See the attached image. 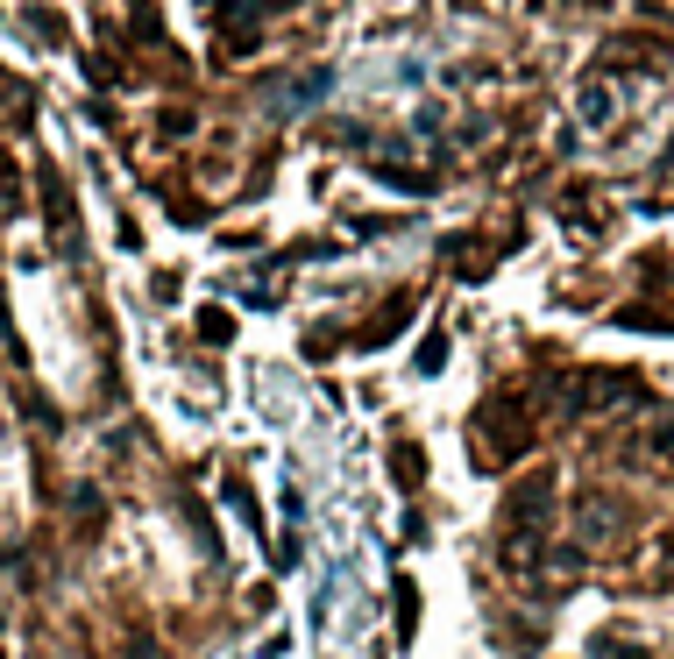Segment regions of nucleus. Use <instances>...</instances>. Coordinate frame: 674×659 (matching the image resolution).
Segmentation results:
<instances>
[{"mask_svg": "<svg viewBox=\"0 0 674 659\" xmlns=\"http://www.w3.org/2000/svg\"><path fill=\"white\" fill-rule=\"evenodd\" d=\"M469 433H476V461L483 468H504V461H518L533 447V426H526V404H518V397H490Z\"/></svg>", "mask_w": 674, "mask_h": 659, "instance_id": "obj_1", "label": "nucleus"}, {"mask_svg": "<svg viewBox=\"0 0 674 659\" xmlns=\"http://www.w3.org/2000/svg\"><path fill=\"white\" fill-rule=\"evenodd\" d=\"M575 539L596 546V553H611L632 539V504L611 497V489H589V497H575Z\"/></svg>", "mask_w": 674, "mask_h": 659, "instance_id": "obj_2", "label": "nucleus"}, {"mask_svg": "<svg viewBox=\"0 0 674 659\" xmlns=\"http://www.w3.org/2000/svg\"><path fill=\"white\" fill-rule=\"evenodd\" d=\"M625 397H639V376H618V369H596V376L561 383V411H611Z\"/></svg>", "mask_w": 674, "mask_h": 659, "instance_id": "obj_3", "label": "nucleus"}, {"mask_svg": "<svg viewBox=\"0 0 674 659\" xmlns=\"http://www.w3.org/2000/svg\"><path fill=\"white\" fill-rule=\"evenodd\" d=\"M391 475H398V489H419V482H426V454L398 440V447H391Z\"/></svg>", "mask_w": 674, "mask_h": 659, "instance_id": "obj_4", "label": "nucleus"}, {"mask_svg": "<svg viewBox=\"0 0 674 659\" xmlns=\"http://www.w3.org/2000/svg\"><path fill=\"white\" fill-rule=\"evenodd\" d=\"M440 362H447V334H426L419 341V376H440Z\"/></svg>", "mask_w": 674, "mask_h": 659, "instance_id": "obj_5", "label": "nucleus"}, {"mask_svg": "<svg viewBox=\"0 0 674 659\" xmlns=\"http://www.w3.org/2000/svg\"><path fill=\"white\" fill-rule=\"evenodd\" d=\"M412 624H419V589L405 582V589H398V638H412Z\"/></svg>", "mask_w": 674, "mask_h": 659, "instance_id": "obj_6", "label": "nucleus"}, {"mask_svg": "<svg viewBox=\"0 0 674 659\" xmlns=\"http://www.w3.org/2000/svg\"><path fill=\"white\" fill-rule=\"evenodd\" d=\"M653 582H667V589H674V532L660 539V560H653Z\"/></svg>", "mask_w": 674, "mask_h": 659, "instance_id": "obj_7", "label": "nucleus"}, {"mask_svg": "<svg viewBox=\"0 0 674 659\" xmlns=\"http://www.w3.org/2000/svg\"><path fill=\"white\" fill-rule=\"evenodd\" d=\"M199 334H206V341H228L235 326H228V312H206V319H199Z\"/></svg>", "mask_w": 674, "mask_h": 659, "instance_id": "obj_8", "label": "nucleus"}]
</instances>
